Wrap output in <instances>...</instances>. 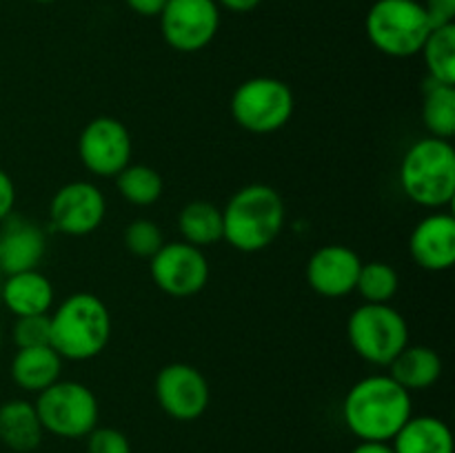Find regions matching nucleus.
Instances as JSON below:
<instances>
[{"instance_id": "26", "label": "nucleus", "mask_w": 455, "mask_h": 453, "mask_svg": "<svg viewBox=\"0 0 455 453\" xmlns=\"http://www.w3.org/2000/svg\"><path fill=\"white\" fill-rule=\"evenodd\" d=\"M400 289V275L391 265L380 260L367 262L360 266L355 291L363 296L364 302L373 305H389Z\"/></svg>"}, {"instance_id": "17", "label": "nucleus", "mask_w": 455, "mask_h": 453, "mask_svg": "<svg viewBox=\"0 0 455 453\" xmlns=\"http://www.w3.org/2000/svg\"><path fill=\"white\" fill-rule=\"evenodd\" d=\"M53 298L56 293H53L52 280L38 269L4 275L0 284V300L16 318L49 314Z\"/></svg>"}, {"instance_id": "2", "label": "nucleus", "mask_w": 455, "mask_h": 453, "mask_svg": "<svg viewBox=\"0 0 455 453\" xmlns=\"http://www.w3.org/2000/svg\"><path fill=\"white\" fill-rule=\"evenodd\" d=\"M284 216L283 195L274 187L253 182L235 191L222 209V240L235 251H262L283 234Z\"/></svg>"}, {"instance_id": "6", "label": "nucleus", "mask_w": 455, "mask_h": 453, "mask_svg": "<svg viewBox=\"0 0 455 453\" xmlns=\"http://www.w3.org/2000/svg\"><path fill=\"white\" fill-rule=\"evenodd\" d=\"M347 340L364 362L389 367L409 345V324L395 306L363 302L347 320Z\"/></svg>"}, {"instance_id": "29", "label": "nucleus", "mask_w": 455, "mask_h": 453, "mask_svg": "<svg viewBox=\"0 0 455 453\" xmlns=\"http://www.w3.org/2000/svg\"><path fill=\"white\" fill-rule=\"evenodd\" d=\"M87 453H132V442L114 426H96L87 435Z\"/></svg>"}, {"instance_id": "9", "label": "nucleus", "mask_w": 455, "mask_h": 453, "mask_svg": "<svg viewBox=\"0 0 455 453\" xmlns=\"http://www.w3.org/2000/svg\"><path fill=\"white\" fill-rule=\"evenodd\" d=\"M158 18L164 43L180 53L203 52L220 29L216 0H167Z\"/></svg>"}, {"instance_id": "25", "label": "nucleus", "mask_w": 455, "mask_h": 453, "mask_svg": "<svg viewBox=\"0 0 455 453\" xmlns=\"http://www.w3.org/2000/svg\"><path fill=\"white\" fill-rule=\"evenodd\" d=\"M116 187L120 195L133 207H151L158 203L164 191L163 176L154 167L132 163L116 176Z\"/></svg>"}, {"instance_id": "28", "label": "nucleus", "mask_w": 455, "mask_h": 453, "mask_svg": "<svg viewBox=\"0 0 455 453\" xmlns=\"http://www.w3.org/2000/svg\"><path fill=\"white\" fill-rule=\"evenodd\" d=\"M13 342L18 349L49 345V314L18 318L13 324Z\"/></svg>"}, {"instance_id": "30", "label": "nucleus", "mask_w": 455, "mask_h": 453, "mask_svg": "<svg viewBox=\"0 0 455 453\" xmlns=\"http://www.w3.org/2000/svg\"><path fill=\"white\" fill-rule=\"evenodd\" d=\"M425 7L427 16H429L431 25L443 27L453 25L455 20V0H420Z\"/></svg>"}, {"instance_id": "24", "label": "nucleus", "mask_w": 455, "mask_h": 453, "mask_svg": "<svg viewBox=\"0 0 455 453\" xmlns=\"http://www.w3.org/2000/svg\"><path fill=\"white\" fill-rule=\"evenodd\" d=\"M429 78L455 87V22L434 27L420 49Z\"/></svg>"}, {"instance_id": "35", "label": "nucleus", "mask_w": 455, "mask_h": 453, "mask_svg": "<svg viewBox=\"0 0 455 453\" xmlns=\"http://www.w3.org/2000/svg\"><path fill=\"white\" fill-rule=\"evenodd\" d=\"M34 3H38V4H49V3H56V0H34Z\"/></svg>"}, {"instance_id": "20", "label": "nucleus", "mask_w": 455, "mask_h": 453, "mask_svg": "<svg viewBox=\"0 0 455 453\" xmlns=\"http://www.w3.org/2000/svg\"><path fill=\"white\" fill-rule=\"evenodd\" d=\"M389 376L409 393L431 389L443 376V358L431 346L407 345L391 360Z\"/></svg>"}, {"instance_id": "11", "label": "nucleus", "mask_w": 455, "mask_h": 453, "mask_svg": "<svg viewBox=\"0 0 455 453\" xmlns=\"http://www.w3.org/2000/svg\"><path fill=\"white\" fill-rule=\"evenodd\" d=\"M149 271L156 287L172 298H191L209 282V262L203 249L178 240L164 242L156 256L149 258Z\"/></svg>"}, {"instance_id": "32", "label": "nucleus", "mask_w": 455, "mask_h": 453, "mask_svg": "<svg viewBox=\"0 0 455 453\" xmlns=\"http://www.w3.org/2000/svg\"><path fill=\"white\" fill-rule=\"evenodd\" d=\"M124 3H127V7L132 9L133 13H138V16L156 18L160 16V12L164 9L167 0H124Z\"/></svg>"}, {"instance_id": "22", "label": "nucleus", "mask_w": 455, "mask_h": 453, "mask_svg": "<svg viewBox=\"0 0 455 453\" xmlns=\"http://www.w3.org/2000/svg\"><path fill=\"white\" fill-rule=\"evenodd\" d=\"M182 240L194 247H213L222 240V209L207 200H194L182 207L178 216Z\"/></svg>"}, {"instance_id": "10", "label": "nucleus", "mask_w": 455, "mask_h": 453, "mask_svg": "<svg viewBox=\"0 0 455 453\" xmlns=\"http://www.w3.org/2000/svg\"><path fill=\"white\" fill-rule=\"evenodd\" d=\"M133 140L124 123L111 115L89 120L78 136V158L89 173L116 178L132 163Z\"/></svg>"}, {"instance_id": "19", "label": "nucleus", "mask_w": 455, "mask_h": 453, "mask_svg": "<svg viewBox=\"0 0 455 453\" xmlns=\"http://www.w3.org/2000/svg\"><path fill=\"white\" fill-rule=\"evenodd\" d=\"M43 433L34 402L16 398L0 404V442L4 447L16 453H29L43 442Z\"/></svg>"}, {"instance_id": "31", "label": "nucleus", "mask_w": 455, "mask_h": 453, "mask_svg": "<svg viewBox=\"0 0 455 453\" xmlns=\"http://www.w3.org/2000/svg\"><path fill=\"white\" fill-rule=\"evenodd\" d=\"M16 207V185L4 169H0V222L7 220Z\"/></svg>"}, {"instance_id": "27", "label": "nucleus", "mask_w": 455, "mask_h": 453, "mask_svg": "<svg viewBox=\"0 0 455 453\" xmlns=\"http://www.w3.org/2000/svg\"><path fill=\"white\" fill-rule=\"evenodd\" d=\"M123 240L129 253L149 260L164 244V234L158 222L149 220V218H136V220H132L124 226Z\"/></svg>"}, {"instance_id": "8", "label": "nucleus", "mask_w": 455, "mask_h": 453, "mask_svg": "<svg viewBox=\"0 0 455 453\" xmlns=\"http://www.w3.org/2000/svg\"><path fill=\"white\" fill-rule=\"evenodd\" d=\"M296 98L287 83L271 76H256L238 84L231 96V115L249 133H274L291 120Z\"/></svg>"}, {"instance_id": "34", "label": "nucleus", "mask_w": 455, "mask_h": 453, "mask_svg": "<svg viewBox=\"0 0 455 453\" xmlns=\"http://www.w3.org/2000/svg\"><path fill=\"white\" fill-rule=\"evenodd\" d=\"M351 453H394L391 442H373V440H360Z\"/></svg>"}, {"instance_id": "13", "label": "nucleus", "mask_w": 455, "mask_h": 453, "mask_svg": "<svg viewBox=\"0 0 455 453\" xmlns=\"http://www.w3.org/2000/svg\"><path fill=\"white\" fill-rule=\"evenodd\" d=\"M107 216L105 194L93 182L74 180L62 185L49 204V220L53 231L65 235H89L102 225Z\"/></svg>"}, {"instance_id": "23", "label": "nucleus", "mask_w": 455, "mask_h": 453, "mask_svg": "<svg viewBox=\"0 0 455 453\" xmlns=\"http://www.w3.org/2000/svg\"><path fill=\"white\" fill-rule=\"evenodd\" d=\"M422 123L434 138L451 140L455 136V87L429 78L422 100Z\"/></svg>"}, {"instance_id": "16", "label": "nucleus", "mask_w": 455, "mask_h": 453, "mask_svg": "<svg viewBox=\"0 0 455 453\" xmlns=\"http://www.w3.org/2000/svg\"><path fill=\"white\" fill-rule=\"evenodd\" d=\"M0 225V271L12 275L38 269L47 253V235L43 226L13 213Z\"/></svg>"}, {"instance_id": "12", "label": "nucleus", "mask_w": 455, "mask_h": 453, "mask_svg": "<svg viewBox=\"0 0 455 453\" xmlns=\"http://www.w3.org/2000/svg\"><path fill=\"white\" fill-rule=\"evenodd\" d=\"M160 409L178 422H194L207 413L212 389L200 369L187 362L164 364L154 382Z\"/></svg>"}, {"instance_id": "33", "label": "nucleus", "mask_w": 455, "mask_h": 453, "mask_svg": "<svg viewBox=\"0 0 455 453\" xmlns=\"http://www.w3.org/2000/svg\"><path fill=\"white\" fill-rule=\"evenodd\" d=\"M218 7H225L227 12L234 13H249L256 7H260L262 0H216Z\"/></svg>"}, {"instance_id": "5", "label": "nucleus", "mask_w": 455, "mask_h": 453, "mask_svg": "<svg viewBox=\"0 0 455 453\" xmlns=\"http://www.w3.org/2000/svg\"><path fill=\"white\" fill-rule=\"evenodd\" d=\"M364 29L380 53L411 58L420 53L434 25L420 0H376L367 13Z\"/></svg>"}, {"instance_id": "3", "label": "nucleus", "mask_w": 455, "mask_h": 453, "mask_svg": "<svg viewBox=\"0 0 455 453\" xmlns=\"http://www.w3.org/2000/svg\"><path fill=\"white\" fill-rule=\"evenodd\" d=\"M111 338V314L96 293H71L49 315V345L62 360H92Z\"/></svg>"}, {"instance_id": "7", "label": "nucleus", "mask_w": 455, "mask_h": 453, "mask_svg": "<svg viewBox=\"0 0 455 453\" xmlns=\"http://www.w3.org/2000/svg\"><path fill=\"white\" fill-rule=\"evenodd\" d=\"M40 425L47 433L62 440L87 438L98 426L100 404L87 385L76 380H58L36 400Z\"/></svg>"}, {"instance_id": "15", "label": "nucleus", "mask_w": 455, "mask_h": 453, "mask_svg": "<svg viewBox=\"0 0 455 453\" xmlns=\"http://www.w3.org/2000/svg\"><path fill=\"white\" fill-rule=\"evenodd\" d=\"M413 262L427 271H447L455 265V218L435 211L422 218L409 235Z\"/></svg>"}, {"instance_id": "36", "label": "nucleus", "mask_w": 455, "mask_h": 453, "mask_svg": "<svg viewBox=\"0 0 455 453\" xmlns=\"http://www.w3.org/2000/svg\"><path fill=\"white\" fill-rule=\"evenodd\" d=\"M0 346H3V329H0Z\"/></svg>"}, {"instance_id": "18", "label": "nucleus", "mask_w": 455, "mask_h": 453, "mask_svg": "<svg viewBox=\"0 0 455 453\" xmlns=\"http://www.w3.org/2000/svg\"><path fill=\"white\" fill-rule=\"evenodd\" d=\"M12 380L27 393H40L60 380L62 358L52 345L18 349L12 360Z\"/></svg>"}, {"instance_id": "1", "label": "nucleus", "mask_w": 455, "mask_h": 453, "mask_svg": "<svg viewBox=\"0 0 455 453\" xmlns=\"http://www.w3.org/2000/svg\"><path fill=\"white\" fill-rule=\"evenodd\" d=\"M411 416V393L385 373L355 382L342 402L347 429L358 440L391 442Z\"/></svg>"}, {"instance_id": "21", "label": "nucleus", "mask_w": 455, "mask_h": 453, "mask_svg": "<svg viewBox=\"0 0 455 453\" xmlns=\"http://www.w3.org/2000/svg\"><path fill=\"white\" fill-rule=\"evenodd\" d=\"M394 453H453V433L435 416H411L391 440Z\"/></svg>"}, {"instance_id": "14", "label": "nucleus", "mask_w": 455, "mask_h": 453, "mask_svg": "<svg viewBox=\"0 0 455 453\" xmlns=\"http://www.w3.org/2000/svg\"><path fill=\"white\" fill-rule=\"evenodd\" d=\"M360 266H363V260L354 249L345 244H324L318 251L311 253L307 262V284L318 296L338 300L355 291Z\"/></svg>"}, {"instance_id": "4", "label": "nucleus", "mask_w": 455, "mask_h": 453, "mask_svg": "<svg viewBox=\"0 0 455 453\" xmlns=\"http://www.w3.org/2000/svg\"><path fill=\"white\" fill-rule=\"evenodd\" d=\"M400 187L411 203L427 209L449 207L455 198V149L451 140L420 138L400 163Z\"/></svg>"}]
</instances>
